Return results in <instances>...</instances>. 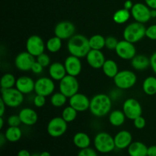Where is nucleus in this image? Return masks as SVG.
Returning <instances> with one entry per match:
<instances>
[{
	"mask_svg": "<svg viewBox=\"0 0 156 156\" xmlns=\"http://www.w3.org/2000/svg\"><path fill=\"white\" fill-rule=\"evenodd\" d=\"M67 50L70 55L79 58L86 57L91 50L89 39L82 34H74L67 43Z\"/></svg>",
	"mask_w": 156,
	"mask_h": 156,
	"instance_id": "f257e3e1",
	"label": "nucleus"
},
{
	"mask_svg": "<svg viewBox=\"0 0 156 156\" xmlns=\"http://www.w3.org/2000/svg\"><path fill=\"white\" fill-rule=\"evenodd\" d=\"M112 107L111 97L106 94H98L90 101L89 110L94 117H102L108 115Z\"/></svg>",
	"mask_w": 156,
	"mask_h": 156,
	"instance_id": "f03ea898",
	"label": "nucleus"
},
{
	"mask_svg": "<svg viewBox=\"0 0 156 156\" xmlns=\"http://www.w3.org/2000/svg\"><path fill=\"white\" fill-rule=\"evenodd\" d=\"M146 27L144 24L137 22H132L128 24L123 30V39L129 42L136 44L146 37Z\"/></svg>",
	"mask_w": 156,
	"mask_h": 156,
	"instance_id": "7ed1b4c3",
	"label": "nucleus"
},
{
	"mask_svg": "<svg viewBox=\"0 0 156 156\" xmlns=\"http://www.w3.org/2000/svg\"><path fill=\"white\" fill-rule=\"evenodd\" d=\"M94 146L98 152L103 154L110 153L116 149L114 138L106 132H100L95 136Z\"/></svg>",
	"mask_w": 156,
	"mask_h": 156,
	"instance_id": "20e7f679",
	"label": "nucleus"
},
{
	"mask_svg": "<svg viewBox=\"0 0 156 156\" xmlns=\"http://www.w3.org/2000/svg\"><path fill=\"white\" fill-rule=\"evenodd\" d=\"M116 87L120 90H126L133 88L137 82L136 75L130 70H121L114 78Z\"/></svg>",
	"mask_w": 156,
	"mask_h": 156,
	"instance_id": "39448f33",
	"label": "nucleus"
},
{
	"mask_svg": "<svg viewBox=\"0 0 156 156\" xmlns=\"http://www.w3.org/2000/svg\"><path fill=\"white\" fill-rule=\"evenodd\" d=\"M1 99L9 108H18L24 101V94L16 88L1 89Z\"/></svg>",
	"mask_w": 156,
	"mask_h": 156,
	"instance_id": "423d86ee",
	"label": "nucleus"
},
{
	"mask_svg": "<svg viewBox=\"0 0 156 156\" xmlns=\"http://www.w3.org/2000/svg\"><path fill=\"white\" fill-rule=\"evenodd\" d=\"M59 89L61 93L69 98L79 91V81L75 76L66 75L62 80L59 81Z\"/></svg>",
	"mask_w": 156,
	"mask_h": 156,
	"instance_id": "0eeeda50",
	"label": "nucleus"
},
{
	"mask_svg": "<svg viewBox=\"0 0 156 156\" xmlns=\"http://www.w3.org/2000/svg\"><path fill=\"white\" fill-rule=\"evenodd\" d=\"M68 129V123L62 117H56L49 121L47 126V133L53 138H58L66 133Z\"/></svg>",
	"mask_w": 156,
	"mask_h": 156,
	"instance_id": "6e6552de",
	"label": "nucleus"
},
{
	"mask_svg": "<svg viewBox=\"0 0 156 156\" xmlns=\"http://www.w3.org/2000/svg\"><path fill=\"white\" fill-rule=\"evenodd\" d=\"M51 78L41 77L35 82L34 92L36 94H40L47 98L52 95L55 90V84Z\"/></svg>",
	"mask_w": 156,
	"mask_h": 156,
	"instance_id": "1a4fd4ad",
	"label": "nucleus"
},
{
	"mask_svg": "<svg viewBox=\"0 0 156 156\" xmlns=\"http://www.w3.org/2000/svg\"><path fill=\"white\" fill-rule=\"evenodd\" d=\"M123 111L126 118L133 120L143 114V108L140 102L135 98H128L123 102Z\"/></svg>",
	"mask_w": 156,
	"mask_h": 156,
	"instance_id": "9d476101",
	"label": "nucleus"
},
{
	"mask_svg": "<svg viewBox=\"0 0 156 156\" xmlns=\"http://www.w3.org/2000/svg\"><path fill=\"white\" fill-rule=\"evenodd\" d=\"M45 49L46 44H44L42 38L38 35H31L26 41V51L34 57L44 53Z\"/></svg>",
	"mask_w": 156,
	"mask_h": 156,
	"instance_id": "9b49d317",
	"label": "nucleus"
},
{
	"mask_svg": "<svg viewBox=\"0 0 156 156\" xmlns=\"http://www.w3.org/2000/svg\"><path fill=\"white\" fill-rule=\"evenodd\" d=\"M115 51L117 56L124 60H131L136 55V50L134 44L124 39L119 41Z\"/></svg>",
	"mask_w": 156,
	"mask_h": 156,
	"instance_id": "f8f14e48",
	"label": "nucleus"
},
{
	"mask_svg": "<svg viewBox=\"0 0 156 156\" xmlns=\"http://www.w3.org/2000/svg\"><path fill=\"white\" fill-rule=\"evenodd\" d=\"M131 16L135 21L145 24L151 19V9L143 3H136L131 9Z\"/></svg>",
	"mask_w": 156,
	"mask_h": 156,
	"instance_id": "ddd939ff",
	"label": "nucleus"
},
{
	"mask_svg": "<svg viewBox=\"0 0 156 156\" xmlns=\"http://www.w3.org/2000/svg\"><path fill=\"white\" fill-rule=\"evenodd\" d=\"M75 31L76 27L73 23L69 21H62L57 23L54 28L55 36L61 40H69L75 34Z\"/></svg>",
	"mask_w": 156,
	"mask_h": 156,
	"instance_id": "4468645a",
	"label": "nucleus"
},
{
	"mask_svg": "<svg viewBox=\"0 0 156 156\" xmlns=\"http://www.w3.org/2000/svg\"><path fill=\"white\" fill-rule=\"evenodd\" d=\"M36 61L35 57L27 51L18 53L15 59V67L22 72H27L31 70L34 62Z\"/></svg>",
	"mask_w": 156,
	"mask_h": 156,
	"instance_id": "2eb2a0df",
	"label": "nucleus"
},
{
	"mask_svg": "<svg viewBox=\"0 0 156 156\" xmlns=\"http://www.w3.org/2000/svg\"><path fill=\"white\" fill-rule=\"evenodd\" d=\"M90 99L82 93H76L69 98V105L76 109L78 112H84L90 108Z\"/></svg>",
	"mask_w": 156,
	"mask_h": 156,
	"instance_id": "dca6fc26",
	"label": "nucleus"
},
{
	"mask_svg": "<svg viewBox=\"0 0 156 156\" xmlns=\"http://www.w3.org/2000/svg\"><path fill=\"white\" fill-rule=\"evenodd\" d=\"M67 75L77 77L82 69V64L80 58L70 55L67 56L64 62Z\"/></svg>",
	"mask_w": 156,
	"mask_h": 156,
	"instance_id": "f3484780",
	"label": "nucleus"
},
{
	"mask_svg": "<svg viewBox=\"0 0 156 156\" xmlns=\"http://www.w3.org/2000/svg\"><path fill=\"white\" fill-rule=\"evenodd\" d=\"M86 60L91 68L98 69H102L106 59L101 50L91 49L86 56Z\"/></svg>",
	"mask_w": 156,
	"mask_h": 156,
	"instance_id": "a211bd4d",
	"label": "nucleus"
},
{
	"mask_svg": "<svg viewBox=\"0 0 156 156\" xmlns=\"http://www.w3.org/2000/svg\"><path fill=\"white\" fill-rule=\"evenodd\" d=\"M35 82L30 77L22 76L18 78L15 84V88L22 94H27L34 91Z\"/></svg>",
	"mask_w": 156,
	"mask_h": 156,
	"instance_id": "6ab92c4d",
	"label": "nucleus"
},
{
	"mask_svg": "<svg viewBox=\"0 0 156 156\" xmlns=\"http://www.w3.org/2000/svg\"><path fill=\"white\" fill-rule=\"evenodd\" d=\"M114 138L116 149H127L133 143L132 134L127 130H121L117 133Z\"/></svg>",
	"mask_w": 156,
	"mask_h": 156,
	"instance_id": "aec40b11",
	"label": "nucleus"
},
{
	"mask_svg": "<svg viewBox=\"0 0 156 156\" xmlns=\"http://www.w3.org/2000/svg\"><path fill=\"white\" fill-rule=\"evenodd\" d=\"M18 116L21 119V123L26 126H33L38 120L37 114L32 108H23L20 111Z\"/></svg>",
	"mask_w": 156,
	"mask_h": 156,
	"instance_id": "412c9836",
	"label": "nucleus"
},
{
	"mask_svg": "<svg viewBox=\"0 0 156 156\" xmlns=\"http://www.w3.org/2000/svg\"><path fill=\"white\" fill-rule=\"evenodd\" d=\"M49 75L50 77L54 81H60L67 75L64 63L55 62L50 64L49 66Z\"/></svg>",
	"mask_w": 156,
	"mask_h": 156,
	"instance_id": "4be33fe9",
	"label": "nucleus"
},
{
	"mask_svg": "<svg viewBox=\"0 0 156 156\" xmlns=\"http://www.w3.org/2000/svg\"><path fill=\"white\" fill-rule=\"evenodd\" d=\"M131 66L134 69L143 71L150 66V58L145 55H136L131 59Z\"/></svg>",
	"mask_w": 156,
	"mask_h": 156,
	"instance_id": "5701e85b",
	"label": "nucleus"
},
{
	"mask_svg": "<svg viewBox=\"0 0 156 156\" xmlns=\"http://www.w3.org/2000/svg\"><path fill=\"white\" fill-rule=\"evenodd\" d=\"M127 149L129 156H147L148 147L142 142H133Z\"/></svg>",
	"mask_w": 156,
	"mask_h": 156,
	"instance_id": "b1692460",
	"label": "nucleus"
},
{
	"mask_svg": "<svg viewBox=\"0 0 156 156\" xmlns=\"http://www.w3.org/2000/svg\"><path fill=\"white\" fill-rule=\"evenodd\" d=\"M73 141L75 146L79 149L88 148L91 145V138L88 134L83 132H79L75 134Z\"/></svg>",
	"mask_w": 156,
	"mask_h": 156,
	"instance_id": "393cba45",
	"label": "nucleus"
},
{
	"mask_svg": "<svg viewBox=\"0 0 156 156\" xmlns=\"http://www.w3.org/2000/svg\"><path fill=\"white\" fill-rule=\"evenodd\" d=\"M103 73L107 77L114 79L116 75L118 73L119 69L117 62L113 59H106L102 66Z\"/></svg>",
	"mask_w": 156,
	"mask_h": 156,
	"instance_id": "a878e982",
	"label": "nucleus"
},
{
	"mask_svg": "<svg viewBox=\"0 0 156 156\" xmlns=\"http://www.w3.org/2000/svg\"><path fill=\"white\" fill-rule=\"evenodd\" d=\"M126 115L123 111L120 110H115L109 114V122L112 126H120L125 123L126 120Z\"/></svg>",
	"mask_w": 156,
	"mask_h": 156,
	"instance_id": "bb28decb",
	"label": "nucleus"
},
{
	"mask_svg": "<svg viewBox=\"0 0 156 156\" xmlns=\"http://www.w3.org/2000/svg\"><path fill=\"white\" fill-rule=\"evenodd\" d=\"M4 134L7 141L10 143H16L21 140L22 136V131L19 126H9Z\"/></svg>",
	"mask_w": 156,
	"mask_h": 156,
	"instance_id": "cd10ccee",
	"label": "nucleus"
},
{
	"mask_svg": "<svg viewBox=\"0 0 156 156\" xmlns=\"http://www.w3.org/2000/svg\"><path fill=\"white\" fill-rule=\"evenodd\" d=\"M143 91L146 94L152 96L156 94V77L149 76L143 82Z\"/></svg>",
	"mask_w": 156,
	"mask_h": 156,
	"instance_id": "c85d7f7f",
	"label": "nucleus"
},
{
	"mask_svg": "<svg viewBox=\"0 0 156 156\" xmlns=\"http://www.w3.org/2000/svg\"><path fill=\"white\" fill-rule=\"evenodd\" d=\"M131 16L130 11L126 9H121L117 10L113 15V19L115 23L118 24H122L126 23L129 19Z\"/></svg>",
	"mask_w": 156,
	"mask_h": 156,
	"instance_id": "c756f323",
	"label": "nucleus"
},
{
	"mask_svg": "<svg viewBox=\"0 0 156 156\" xmlns=\"http://www.w3.org/2000/svg\"><path fill=\"white\" fill-rule=\"evenodd\" d=\"M62 40L56 36L50 37L46 43V49L50 53H57L62 48Z\"/></svg>",
	"mask_w": 156,
	"mask_h": 156,
	"instance_id": "7c9ffc66",
	"label": "nucleus"
},
{
	"mask_svg": "<svg viewBox=\"0 0 156 156\" xmlns=\"http://www.w3.org/2000/svg\"><path fill=\"white\" fill-rule=\"evenodd\" d=\"M105 40L106 38L101 34H94L89 38L90 47L92 50H101L105 47Z\"/></svg>",
	"mask_w": 156,
	"mask_h": 156,
	"instance_id": "2f4dec72",
	"label": "nucleus"
},
{
	"mask_svg": "<svg viewBox=\"0 0 156 156\" xmlns=\"http://www.w3.org/2000/svg\"><path fill=\"white\" fill-rule=\"evenodd\" d=\"M16 80L15 76L12 73H5L3 75L1 78V89H8V88H12L15 87Z\"/></svg>",
	"mask_w": 156,
	"mask_h": 156,
	"instance_id": "473e14b6",
	"label": "nucleus"
},
{
	"mask_svg": "<svg viewBox=\"0 0 156 156\" xmlns=\"http://www.w3.org/2000/svg\"><path fill=\"white\" fill-rule=\"evenodd\" d=\"M67 98H68L64 95L60 91L53 93L51 95V98H50V103L55 108H61V107L64 106L66 105L67 101Z\"/></svg>",
	"mask_w": 156,
	"mask_h": 156,
	"instance_id": "72a5a7b5",
	"label": "nucleus"
},
{
	"mask_svg": "<svg viewBox=\"0 0 156 156\" xmlns=\"http://www.w3.org/2000/svg\"><path fill=\"white\" fill-rule=\"evenodd\" d=\"M77 113L78 111L69 105V106L64 108L62 112V116L61 117L63 118V120L66 122H67L69 123L76 120V118L77 117Z\"/></svg>",
	"mask_w": 156,
	"mask_h": 156,
	"instance_id": "f704fd0d",
	"label": "nucleus"
},
{
	"mask_svg": "<svg viewBox=\"0 0 156 156\" xmlns=\"http://www.w3.org/2000/svg\"><path fill=\"white\" fill-rule=\"evenodd\" d=\"M118 42L119 41H117V38L113 36H109L106 37V40H105V47L108 50H115Z\"/></svg>",
	"mask_w": 156,
	"mask_h": 156,
	"instance_id": "c9c22d12",
	"label": "nucleus"
},
{
	"mask_svg": "<svg viewBox=\"0 0 156 156\" xmlns=\"http://www.w3.org/2000/svg\"><path fill=\"white\" fill-rule=\"evenodd\" d=\"M37 61L41 64V66L45 68V67L50 66V58L47 53H41V55H39L38 56H37Z\"/></svg>",
	"mask_w": 156,
	"mask_h": 156,
	"instance_id": "e433bc0d",
	"label": "nucleus"
},
{
	"mask_svg": "<svg viewBox=\"0 0 156 156\" xmlns=\"http://www.w3.org/2000/svg\"><path fill=\"white\" fill-rule=\"evenodd\" d=\"M146 37L152 41H156V24H152L146 27Z\"/></svg>",
	"mask_w": 156,
	"mask_h": 156,
	"instance_id": "4c0bfd02",
	"label": "nucleus"
},
{
	"mask_svg": "<svg viewBox=\"0 0 156 156\" xmlns=\"http://www.w3.org/2000/svg\"><path fill=\"white\" fill-rule=\"evenodd\" d=\"M33 103L36 108H42L46 104V97L40 94H36L34 98Z\"/></svg>",
	"mask_w": 156,
	"mask_h": 156,
	"instance_id": "58836bf2",
	"label": "nucleus"
},
{
	"mask_svg": "<svg viewBox=\"0 0 156 156\" xmlns=\"http://www.w3.org/2000/svg\"><path fill=\"white\" fill-rule=\"evenodd\" d=\"M133 124L136 129H142L143 128H145L146 125V120L143 116H140V117H136V119L133 120Z\"/></svg>",
	"mask_w": 156,
	"mask_h": 156,
	"instance_id": "ea45409f",
	"label": "nucleus"
},
{
	"mask_svg": "<svg viewBox=\"0 0 156 156\" xmlns=\"http://www.w3.org/2000/svg\"><path fill=\"white\" fill-rule=\"evenodd\" d=\"M96 151H97L96 149L94 150V149L90 147L85 148V149H80L77 156H98Z\"/></svg>",
	"mask_w": 156,
	"mask_h": 156,
	"instance_id": "a19ab883",
	"label": "nucleus"
},
{
	"mask_svg": "<svg viewBox=\"0 0 156 156\" xmlns=\"http://www.w3.org/2000/svg\"><path fill=\"white\" fill-rule=\"evenodd\" d=\"M7 123L9 126H19L21 121L18 115H12L8 118Z\"/></svg>",
	"mask_w": 156,
	"mask_h": 156,
	"instance_id": "79ce46f5",
	"label": "nucleus"
},
{
	"mask_svg": "<svg viewBox=\"0 0 156 156\" xmlns=\"http://www.w3.org/2000/svg\"><path fill=\"white\" fill-rule=\"evenodd\" d=\"M44 67L43 66H41V64L36 60L34 62L30 71H31L33 73H34V74H41V73L43 72V70H44Z\"/></svg>",
	"mask_w": 156,
	"mask_h": 156,
	"instance_id": "37998d69",
	"label": "nucleus"
},
{
	"mask_svg": "<svg viewBox=\"0 0 156 156\" xmlns=\"http://www.w3.org/2000/svg\"><path fill=\"white\" fill-rule=\"evenodd\" d=\"M150 66L154 73L156 74V51L152 53L150 57Z\"/></svg>",
	"mask_w": 156,
	"mask_h": 156,
	"instance_id": "c03bdc74",
	"label": "nucleus"
},
{
	"mask_svg": "<svg viewBox=\"0 0 156 156\" xmlns=\"http://www.w3.org/2000/svg\"><path fill=\"white\" fill-rule=\"evenodd\" d=\"M147 156H156V146H151L148 147Z\"/></svg>",
	"mask_w": 156,
	"mask_h": 156,
	"instance_id": "a18cd8bd",
	"label": "nucleus"
},
{
	"mask_svg": "<svg viewBox=\"0 0 156 156\" xmlns=\"http://www.w3.org/2000/svg\"><path fill=\"white\" fill-rule=\"evenodd\" d=\"M145 2L151 9H156V0H145Z\"/></svg>",
	"mask_w": 156,
	"mask_h": 156,
	"instance_id": "49530a36",
	"label": "nucleus"
},
{
	"mask_svg": "<svg viewBox=\"0 0 156 156\" xmlns=\"http://www.w3.org/2000/svg\"><path fill=\"white\" fill-rule=\"evenodd\" d=\"M133 5H134V4L133 3V2L131 1V0H126V1L124 2L123 7H124V9H127V10L131 11V9H133Z\"/></svg>",
	"mask_w": 156,
	"mask_h": 156,
	"instance_id": "de8ad7c7",
	"label": "nucleus"
},
{
	"mask_svg": "<svg viewBox=\"0 0 156 156\" xmlns=\"http://www.w3.org/2000/svg\"><path fill=\"white\" fill-rule=\"evenodd\" d=\"M0 102H1V111H0V117H3L5 114V108H6V105L4 103L2 99H0Z\"/></svg>",
	"mask_w": 156,
	"mask_h": 156,
	"instance_id": "09e8293b",
	"label": "nucleus"
},
{
	"mask_svg": "<svg viewBox=\"0 0 156 156\" xmlns=\"http://www.w3.org/2000/svg\"><path fill=\"white\" fill-rule=\"evenodd\" d=\"M17 156H31V155H30V152L27 150H26V149H21V150H20L19 152H18Z\"/></svg>",
	"mask_w": 156,
	"mask_h": 156,
	"instance_id": "8fccbe9b",
	"label": "nucleus"
},
{
	"mask_svg": "<svg viewBox=\"0 0 156 156\" xmlns=\"http://www.w3.org/2000/svg\"><path fill=\"white\" fill-rule=\"evenodd\" d=\"M6 140H6V137L5 136V134L2 133H0V146H1V147H2L3 145H4L5 143L6 142Z\"/></svg>",
	"mask_w": 156,
	"mask_h": 156,
	"instance_id": "3c124183",
	"label": "nucleus"
},
{
	"mask_svg": "<svg viewBox=\"0 0 156 156\" xmlns=\"http://www.w3.org/2000/svg\"><path fill=\"white\" fill-rule=\"evenodd\" d=\"M151 18H156V9H151Z\"/></svg>",
	"mask_w": 156,
	"mask_h": 156,
	"instance_id": "603ef678",
	"label": "nucleus"
},
{
	"mask_svg": "<svg viewBox=\"0 0 156 156\" xmlns=\"http://www.w3.org/2000/svg\"><path fill=\"white\" fill-rule=\"evenodd\" d=\"M3 126H4V119L3 117H0V129H2Z\"/></svg>",
	"mask_w": 156,
	"mask_h": 156,
	"instance_id": "864d4df0",
	"label": "nucleus"
},
{
	"mask_svg": "<svg viewBox=\"0 0 156 156\" xmlns=\"http://www.w3.org/2000/svg\"><path fill=\"white\" fill-rule=\"evenodd\" d=\"M41 156H51V155L48 152H43L41 153Z\"/></svg>",
	"mask_w": 156,
	"mask_h": 156,
	"instance_id": "5fc2aeb1",
	"label": "nucleus"
},
{
	"mask_svg": "<svg viewBox=\"0 0 156 156\" xmlns=\"http://www.w3.org/2000/svg\"><path fill=\"white\" fill-rule=\"evenodd\" d=\"M31 156H41V153H34L32 154Z\"/></svg>",
	"mask_w": 156,
	"mask_h": 156,
	"instance_id": "6e6d98bb",
	"label": "nucleus"
},
{
	"mask_svg": "<svg viewBox=\"0 0 156 156\" xmlns=\"http://www.w3.org/2000/svg\"><path fill=\"white\" fill-rule=\"evenodd\" d=\"M102 156H111V155H102Z\"/></svg>",
	"mask_w": 156,
	"mask_h": 156,
	"instance_id": "4d7b16f0",
	"label": "nucleus"
}]
</instances>
